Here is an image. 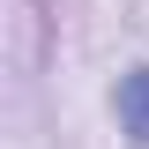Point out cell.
Wrapping results in <instances>:
<instances>
[{
	"instance_id": "1",
	"label": "cell",
	"mask_w": 149,
	"mask_h": 149,
	"mask_svg": "<svg viewBox=\"0 0 149 149\" xmlns=\"http://www.w3.org/2000/svg\"><path fill=\"white\" fill-rule=\"evenodd\" d=\"M112 112H119V134H127L134 149H149V67H127V74H119Z\"/></svg>"
}]
</instances>
